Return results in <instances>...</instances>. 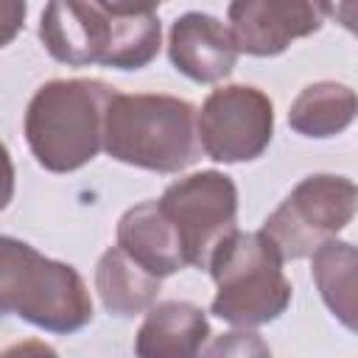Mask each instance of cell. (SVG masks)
<instances>
[{"instance_id":"obj_1","label":"cell","mask_w":358,"mask_h":358,"mask_svg":"<svg viewBox=\"0 0 358 358\" xmlns=\"http://www.w3.org/2000/svg\"><path fill=\"white\" fill-rule=\"evenodd\" d=\"M39 39L56 62L70 67L140 70L157 59L162 25L154 6L56 0L42 11Z\"/></svg>"},{"instance_id":"obj_2","label":"cell","mask_w":358,"mask_h":358,"mask_svg":"<svg viewBox=\"0 0 358 358\" xmlns=\"http://www.w3.org/2000/svg\"><path fill=\"white\" fill-rule=\"evenodd\" d=\"M103 151L123 165L179 173L201 154L196 109L176 95L115 92L103 115Z\"/></svg>"},{"instance_id":"obj_3","label":"cell","mask_w":358,"mask_h":358,"mask_svg":"<svg viewBox=\"0 0 358 358\" xmlns=\"http://www.w3.org/2000/svg\"><path fill=\"white\" fill-rule=\"evenodd\" d=\"M115 90L98 78H53L25 109V140L50 173H73L103 148V115Z\"/></svg>"},{"instance_id":"obj_4","label":"cell","mask_w":358,"mask_h":358,"mask_svg":"<svg viewBox=\"0 0 358 358\" xmlns=\"http://www.w3.org/2000/svg\"><path fill=\"white\" fill-rule=\"evenodd\" d=\"M20 319L48 333H76L92 319L90 288L62 260L39 255L31 243L0 235V316Z\"/></svg>"},{"instance_id":"obj_5","label":"cell","mask_w":358,"mask_h":358,"mask_svg":"<svg viewBox=\"0 0 358 358\" xmlns=\"http://www.w3.org/2000/svg\"><path fill=\"white\" fill-rule=\"evenodd\" d=\"M215 296L213 313L235 327H257L280 319L291 305V282L274 243L257 232L235 229L207 263Z\"/></svg>"},{"instance_id":"obj_6","label":"cell","mask_w":358,"mask_h":358,"mask_svg":"<svg viewBox=\"0 0 358 358\" xmlns=\"http://www.w3.org/2000/svg\"><path fill=\"white\" fill-rule=\"evenodd\" d=\"M355 199V182L347 176H305L263 221L260 232L274 243L282 263L310 257L324 241L336 238L352 221Z\"/></svg>"},{"instance_id":"obj_7","label":"cell","mask_w":358,"mask_h":358,"mask_svg":"<svg viewBox=\"0 0 358 358\" xmlns=\"http://www.w3.org/2000/svg\"><path fill=\"white\" fill-rule=\"evenodd\" d=\"M157 204L179 238L185 266L207 268L213 252L238 229V187L221 171H196L171 182Z\"/></svg>"},{"instance_id":"obj_8","label":"cell","mask_w":358,"mask_h":358,"mask_svg":"<svg viewBox=\"0 0 358 358\" xmlns=\"http://www.w3.org/2000/svg\"><path fill=\"white\" fill-rule=\"evenodd\" d=\"M201 151L215 162L257 159L274 134L271 98L249 84H227L207 95L196 112Z\"/></svg>"},{"instance_id":"obj_9","label":"cell","mask_w":358,"mask_h":358,"mask_svg":"<svg viewBox=\"0 0 358 358\" xmlns=\"http://www.w3.org/2000/svg\"><path fill=\"white\" fill-rule=\"evenodd\" d=\"M324 14L327 6L302 0H238L227 8V28L238 53L277 56L294 39L319 31Z\"/></svg>"},{"instance_id":"obj_10","label":"cell","mask_w":358,"mask_h":358,"mask_svg":"<svg viewBox=\"0 0 358 358\" xmlns=\"http://www.w3.org/2000/svg\"><path fill=\"white\" fill-rule=\"evenodd\" d=\"M168 56L171 64L190 81L215 84L232 73L238 62V48L227 22L207 11H187L171 25Z\"/></svg>"},{"instance_id":"obj_11","label":"cell","mask_w":358,"mask_h":358,"mask_svg":"<svg viewBox=\"0 0 358 358\" xmlns=\"http://www.w3.org/2000/svg\"><path fill=\"white\" fill-rule=\"evenodd\" d=\"M210 338L204 310L185 299L154 302L134 336L137 358H199Z\"/></svg>"},{"instance_id":"obj_12","label":"cell","mask_w":358,"mask_h":358,"mask_svg":"<svg viewBox=\"0 0 358 358\" xmlns=\"http://www.w3.org/2000/svg\"><path fill=\"white\" fill-rule=\"evenodd\" d=\"M117 249H123L137 266L154 277H168L185 268L179 238L159 210L157 199H145L129 207L117 221Z\"/></svg>"},{"instance_id":"obj_13","label":"cell","mask_w":358,"mask_h":358,"mask_svg":"<svg viewBox=\"0 0 358 358\" xmlns=\"http://www.w3.org/2000/svg\"><path fill=\"white\" fill-rule=\"evenodd\" d=\"M159 277L137 266L123 249L112 246L95 266V291L103 308L115 316H137L157 302Z\"/></svg>"},{"instance_id":"obj_14","label":"cell","mask_w":358,"mask_h":358,"mask_svg":"<svg viewBox=\"0 0 358 358\" xmlns=\"http://www.w3.org/2000/svg\"><path fill=\"white\" fill-rule=\"evenodd\" d=\"M355 117V92L338 81L308 84L288 109V126L302 137H336Z\"/></svg>"},{"instance_id":"obj_15","label":"cell","mask_w":358,"mask_h":358,"mask_svg":"<svg viewBox=\"0 0 358 358\" xmlns=\"http://www.w3.org/2000/svg\"><path fill=\"white\" fill-rule=\"evenodd\" d=\"M355 246L347 241H324L310 255V277L330 308V313L347 327L355 330Z\"/></svg>"},{"instance_id":"obj_16","label":"cell","mask_w":358,"mask_h":358,"mask_svg":"<svg viewBox=\"0 0 358 358\" xmlns=\"http://www.w3.org/2000/svg\"><path fill=\"white\" fill-rule=\"evenodd\" d=\"M199 358H274V355H271L268 344L255 330L238 327V330L215 336L199 352Z\"/></svg>"},{"instance_id":"obj_17","label":"cell","mask_w":358,"mask_h":358,"mask_svg":"<svg viewBox=\"0 0 358 358\" xmlns=\"http://www.w3.org/2000/svg\"><path fill=\"white\" fill-rule=\"evenodd\" d=\"M25 11H28L25 3H17V0H0V48H6V45L22 31Z\"/></svg>"},{"instance_id":"obj_18","label":"cell","mask_w":358,"mask_h":358,"mask_svg":"<svg viewBox=\"0 0 358 358\" xmlns=\"http://www.w3.org/2000/svg\"><path fill=\"white\" fill-rule=\"evenodd\" d=\"M0 358H59V352L39 338H28V341L11 344Z\"/></svg>"},{"instance_id":"obj_19","label":"cell","mask_w":358,"mask_h":358,"mask_svg":"<svg viewBox=\"0 0 358 358\" xmlns=\"http://www.w3.org/2000/svg\"><path fill=\"white\" fill-rule=\"evenodd\" d=\"M14 199V162L8 148L0 143V210H6Z\"/></svg>"}]
</instances>
